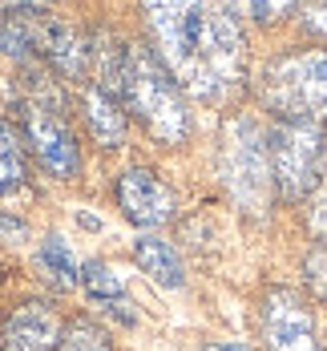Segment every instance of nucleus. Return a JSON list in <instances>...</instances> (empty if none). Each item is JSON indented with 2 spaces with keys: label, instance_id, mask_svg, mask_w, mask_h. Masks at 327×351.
Listing matches in <instances>:
<instances>
[{
  "label": "nucleus",
  "instance_id": "1",
  "mask_svg": "<svg viewBox=\"0 0 327 351\" xmlns=\"http://www.w3.org/2000/svg\"><path fill=\"white\" fill-rule=\"evenodd\" d=\"M145 29L182 89L226 106L247 81V0H142Z\"/></svg>",
  "mask_w": 327,
  "mask_h": 351
},
{
  "label": "nucleus",
  "instance_id": "2",
  "mask_svg": "<svg viewBox=\"0 0 327 351\" xmlns=\"http://www.w3.org/2000/svg\"><path fill=\"white\" fill-rule=\"evenodd\" d=\"M117 101L162 145H182L190 138V109H186V97H182V85L174 81V73L162 65V57L142 49V45H125Z\"/></svg>",
  "mask_w": 327,
  "mask_h": 351
},
{
  "label": "nucleus",
  "instance_id": "3",
  "mask_svg": "<svg viewBox=\"0 0 327 351\" xmlns=\"http://www.w3.org/2000/svg\"><path fill=\"white\" fill-rule=\"evenodd\" d=\"M258 97L275 117L324 121L327 117V49H299V53H287V57H275L263 69Z\"/></svg>",
  "mask_w": 327,
  "mask_h": 351
},
{
  "label": "nucleus",
  "instance_id": "4",
  "mask_svg": "<svg viewBox=\"0 0 327 351\" xmlns=\"http://www.w3.org/2000/svg\"><path fill=\"white\" fill-rule=\"evenodd\" d=\"M218 174L226 194L247 214H263L275 194V174H271V149L267 134L251 117H234L222 130V149H218Z\"/></svg>",
  "mask_w": 327,
  "mask_h": 351
},
{
  "label": "nucleus",
  "instance_id": "5",
  "mask_svg": "<svg viewBox=\"0 0 327 351\" xmlns=\"http://www.w3.org/2000/svg\"><path fill=\"white\" fill-rule=\"evenodd\" d=\"M324 125L319 121H295V117H279L267 134V149H271V174H275V190L287 202H303L315 182H319V162H324Z\"/></svg>",
  "mask_w": 327,
  "mask_h": 351
},
{
  "label": "nucleus",
  "instance_id": "6",
  "mask_svg": "<svg viewBox=\"0 0 327 351\" xmlns=\"http://www.w3.org/2000/svg\"><path fill=\"white\" fill-rule=\"evenodd\" d=\"M25 138H29L33 154L40 158V166L53 178L77 174V166H81L77 138H73L69 121L61 117L57 101H45V97H29L25 101Z\"/></svg>",
  "mask_w": 327,
  "mask_h": 351
},
{
  "label": "nucleus",
  "instance_id": "7",
  "mask_svg": "<svg viewBox=\"0 0 327 351\" xmlns=\"http://www.w3.org/2000/svg\"><path fill=\"white\" fill-rule=\"evenodd\" d=\"M263 343L267 351H324L315 319L291 291H271L263 303Z\"/></svg>",
  "mask_w": 327,
  "mask_h": 351
},
{
  "label": "nucleus",
  "instance_id": "8",
  "mask_svg": "<svg viewBox=\"0 0 327 351\" xmlns=\"http://www.w3.org/2000/svg\"><path fill=\"white\" fill-rule=\"evenodd\" d=\"M117 206L134 226L154 230V226H166L174 218V190L158 174L134 166V170H125L117 178Z\"/></svg>",
  "mask_w": 327,
  "mask_h": 351
},
{
  "label": "nucleus",
  "instance_id": "9",
  "mask_svg": "<svg viewBox=\"0 0 327 351\" xmlns=\"http://www.w3.org/2000/svg\"><path fill=\"white\" fill-rule=\"evenodd\" d=\"M29 29H33V49L40 57H49L65 77H81V73L89 69L93 45L77 33V29L61 25V21H40L36 12L29 16Z\"/></svg>",
  "mask_w": 327,
  "mask_h": 351
},
{
  "label": "nucleus",
  "instance_id": "10",
  "mask_svg": "<svg viewBox=\"0 0 327 351\" xmlns=\"http://www.w3.org/2000/svg\"><path fill=\"white\" fill-rule=\"evenodd\" d=\"M61 339V319L45 303H25L4 319L0 351H53Z\"/></svg>",
  "mask_w": 327,
  "mask_h": 351
},
{
  "label": "nucleus",
  "instance_id": "11",
  "mask_svg": "<svg viewBox=\"0 0 327 351\" xmlns=\"http://www.w3.org/2000/svg\"><path fill=\"white\" fill-rule=\"evenodd\" d=\"M81 109H85L89 134L101 141L106 149H117L125 141V113H121V101L109 89H101V85L81 89Z\"/></svg>",
  "mask_w": 327,
  "mask_h": 351
},
{
  "label": "nucleus",
  "instance_id": "12",
  "mask_svg": "<svg viewBox=\"0 0 327 351\" xmlns=\"http://www.w3.org/2000/svg\"><path fill=\"white\" fill-rule=\"evenodd\" d=\"M134 258H138V267H142L145 275L158 282V287H166V291H178L182 282H186L178 250L166 243V239H154V234L138 239L134 243Z\"/></svg>",
  "mask_w": 327,
  "mask_h": 351
},
{
  "label": "nucleus",
  "instance_id": "13",
  "mask_svg": "<svg viewBox=\"0 0 327 351\" xmlns=\"http://www.w3.org/2000/svg\"><path fill=\"white\" fill-rule=\"evenodd\" d=\"M81 287H85L97 303L113 307L121 323H134V311H125V307H130V299H125V282H121V275H117L113 267H106V263H89V267L81 271Z\"/></svg>",
  "mask_w": 327,
  "mask_h": 351
},
{
  "label": "nucleus",
  "instance_id": "14",
  "mask_svg": "<svg viewBox=\"0 0 327 351\" xmlns=\"http://www.w3.org/2000/svg\"><path fill=\"white\" fill-rule=\"evenodd\" d=\"M21 182H25V145L16 125L0 121V198L21 190Z\"/></svg>",
  "mask_w": 327,
  "mask_h": 351
},
{
  "label": "nucleus",
  "instance_id": "15",
  "mask_svg": "<svg viewBox=\"0 0 327 351\" xmlns=\"http://www.w3.org/2000/svg\"><path fill=\"white\" fill-rule=\"evenodd\" d=\"M40 267H45L49 275L65 279V282H77V279H81L77 254H73V250L61 243V239H45V246H40Z\"/></svg>",
  "mask_w": 327,
  "mask_h": 351
},
{
  "label": "nucleus",
  "instance_id": "16",
  "mask_svg": "<svg viewBox=\"0 0 327 351\" xmlns=\"http://www.w3.org/2000/svg\"><path fill=\"white\" fill-rule=\"evenodd\" d=\"M33 12H16V16L0 12V53H29L33 49V29H29Z\"/></svg>",
  "mask_w": 327,
  "mask_h": 351
},
{
  "label": "nucleus",
  "instance_id": "17",
  "mask_svg": "<svg viewBox=\"0 0 327 351\" xmlns=\"http://www.w3.org/2000/svg\"><path fill=\"white\" fill-rule=\"evenodd\" d=\"M53 351H113V348H109V339L93 323H73L69 331H61Z\"/></svg>",
  "mask_w": 327,
  "mask_h": 351
},
{
  "label": "nucleus",
  "instance_id": "18",
  "mask_svg": "<svg viewBox=\"0 0 327 351\" xmlns=\"http://www.w3.org/2000/svg\"><path fill=\"white\" fill-rule=\"evenodd\" d=\"M311 230L327 239V141H324V162H319V182L311 190Z\"/></svg>",
  "mask_w": 327,
  "mask_h": 351
},
{
  "label": "nucleus",
  "instance_id": "19",
  "mask_svg": "<svg viewBox=\"0 0 327 351\" xmlns=\"http://www.w3.org/2000/svg\"><path fill=\"white\" fill-rule=\"evenodd\" d=\"M303 275H307V287H311V291H315V295L327 303V243H319L311 254H307Z\"/></svg>",
  "mask_w": 327,
  "mask_h": 351
},
{
  "label": "nucleus",
  "instance_id": "20",
  "mask_svg": "<svg viewBox=\"0 0 327 351\" xmlns=\"http://www.w3.org/2000/svg\"><path fill=\"white\" fill-rule=\"evenodd\" d=\"M295 4H303V0H247V12H251L254 21L271 25V21H279V16H287Z\"/></svg>",
  "mask_w": 327,
  "mask_h": 351
},
{
  "label": "nucleus",
  "instance_id": "21",
  "mask_svg": "<svg viewBox=\"0 0 327 351\" xmlns=\"http://www.w3.org/2000/svg\"><path fill=\"white\" fill-rule=\"evenodd\" d=\"M299 21H303V29H307V33L327 36V0H303Z\"/></svg>",
  "mask_w": 327,
  "mask_h": 351
},
{
  "label": "nucleus",
  "instance_id": "22",
  "mask_svg": "<svg viewBox=\"0 0 327 351\" xmlns=\"http://www.w3.org/2000/svg\"><path fill=\"white\" fill-rule=\"evenodd\" d=\"M33 0H0V12L4 16H16V12H33Z\"/></svg>",
  "mask_w": 327,
  "mask_h": 351
},
{
  "label": "nucleus",
  "instance_id": "23",
  "mask_svg": "<svg viewBox=\"0 0 327 351\" xmlns=\"http://www.w3.org/2000/svg\"><path fill=\"white\" fill-rule=\"evenodd\" d=\"M202 351H251L247 343H206Z\"/></svg>",
  "mask_w": 327,
  "mask_h": 351
},
{
  "label": "nucleus",
  "instance_id": "24",
  "mask_svg": "<svg viewBox=\"0 0 327 351\" xmlns=\"http://www.w3.org/2000/svg\"><path fill=\"white\" fill-rule=\"evenodd\" d=\"M0 230H4V234H25V226H21V222H8V218H0Z\"/></svg>",
  "mask_w": 327,
  "mask_h": 351
}]
</instances>
